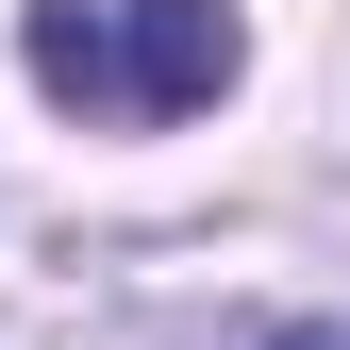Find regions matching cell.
Returning <instances> with one entry per match:
<instances>
[{"label":"cell","mask_w":350,"mask_h":350,"mask_svg":"<svg viewBox=\"0 0 350 350\" xmlns=\"http://www.w3.org/2000/svg\"><path fill=\"white\" fill-rule=\"evenodd\" d=\"M17 51L83 117H200L217 83L250 67V17H234V0H33Z\"/></svg>","instance_id":"1"},{"label":"cell","mask_w":350,"mask_h":350,"mask_svg":"<svg viewBox=\"0 0 350 350\" xmlns=\"http://www.w3.org/2000/svg\"><path fill=\"white\" fill-rule=\"evenodd\" d=\"M284 350H350V317H300V334H284Z\"/></svg>","instance_id":"2"}]
</instances>
